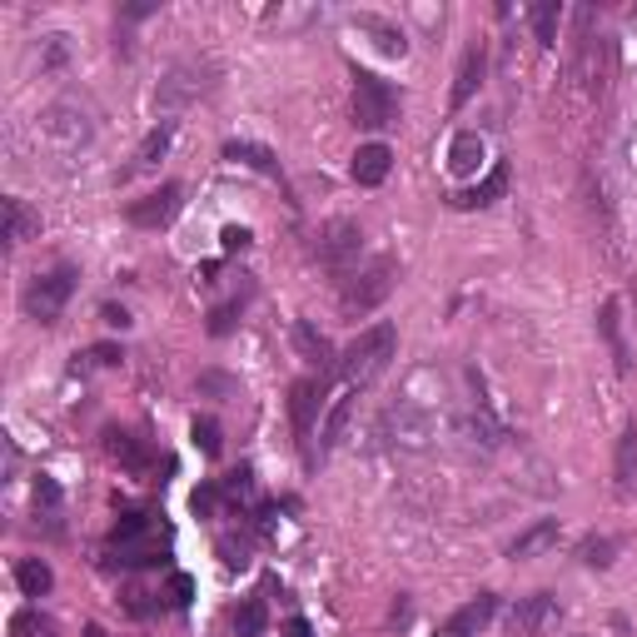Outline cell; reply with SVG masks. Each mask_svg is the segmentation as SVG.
I'll return each instance as SVG.
<instances>
[{"label": "cell", "instance_id": "obj_33", "mask_svg": "<svg viewBox=\"0 0 637 637\" xmlns=\"http://www.w3.org/2000/svg\"><path fill=\"white\" fill-rule=\"evenodd\" d=\"M249 245V229H225V249H245Z\"/></svg>", "mask_w": 637, "mask_h": 637}, {"label": "cell", "instance_id": "obj_32", "mask_svg": "<svg viewBox=\"0 0 637 637\" xmlns=\"http://www.w3.org/2000/svg\"><path fill=\"white\" fill-rule=\"evenodd\" d=\"M85 359H90V364H120V349H90Z\"/></svg>", "mask_w": 637, "mask_h": 637}, {"label": "cell", "instance_id": "obj_20", "mask_svg": "<svg viewBox=\"0 0 637 637\" xmlns=\"http://www.w3.org/2000/svg\"><path fill=\"white\" fill-rule=\"evenodd\" d=\"M637 484V428L627 424L623 428V438H617V488H633Z\"/></svg>", "mask_w": 637, "mask_h": 637}, {"label": "cell", "instance_id": "obj_27", "mask_svg": "<svg viewBox=\"0 0 637 637\" xmlns=\"http://www.w3.org/2000/svg\"><path fill=\"white\" fill-rule=\"evenodd\" d=\"M478 160H484V140H478V135H459V140H453V170L469 175Z\"/></svg>", "mask_w": 637, "mask_h": 637}, {"label": "cell", "instance_id": "obj_6", "mask_svg": "<svg viewBox=\"0 0 637 637\" xmlns=\"http://www.w3.org/2000/svg\"><path fill=\"white\" fill-rule=\"evenodd\" d=\"M359 249H364V235H359L354 220H329V225H324V229L314 235V254H318V264H329V270H339V274L354 270Z\"/></svg>", "mask_w": 637, "mask_h": 637}, {"label": "cell", "instance_id": "obj_19", "mask_svg": "<svg viewBox=\"0 0 637 637\" xmlns=\"http://www.w3.org/2000/svg\"><path fill=\"white\" fill-rule=\"evenodd\" d=\"M170 140H175V120H165V125H154L150 135H145V145L135 150V170H150L160 154L170 150Z\"/></svg>", "mask_w": 637, "mask_h": 637}, {"label": "cell", "instance_id": "obj_15", "mask_svg": "<svg viewBox=\"0 0 637 637\" xmlns=\"http://www.w3.org/2000/svg\"><path fill=\"white\" fill-rule=\"evenodd\" d=\"M553 544H558V523L544 519V523H533L528 533H519V538L508 544V558H513V563H523V558H538L544 548H553Z\"/></svg>", "mask_w": 637, "mask_h": 637}, {"label": "cell", "instance_id": "obj_8", "mask_svg": "<svg viewBox=\"0 0 637 637\" xmlns=\"http://www.w3.org/2000/svg\"><path fill=\"white\" fill-rule=\"evenodd\" d=\"M175 214H179V185H160V189H150V195L125 204V220H130L135 229H160V225H170Z\"/></svg>", "mask_w": 637, "mask_h": 637}, {"label": "cell", "instance_id": "obj_4", "mask_svg": "<svg viewBox=\"0 0 637 637\" xmlns=\"http://www.w3.org/2000/svg\"><path fill=\"white\" fill-rule=\"evenodd\" d=\"M399 120V95L389 90V80L359 71L354 75V125L359 130H384Z\"/></svg>", "mask_w": 637, "mask_h": 637}, {"label": "cell", "instance_id": "obj_9", "mask_svg": "<svg viewBox=\"0 0 637 637\" xmlns=\"http://www.w3.org/2000/svg\"><path fill=\"white\" fill-rule=\"evenodd\" d=\"M494 617H498V592H478V598L463 602L453 617H444L434 637H478L488 623H494Z\"/></svg>", "mask_w": 637, "mask_h": 637}, {"label": "cell", "instance_id": "obj_31", "mask_svg": "<svg viewBox=\"0 0 637 637\" xmlns=\"http://www.w3.org/2000/svg\"><path fill=\"white\" fill-rule=\"evenodd\" d=\"M195 444L214 459V453H220V424H214V419H195Z\"/></svg>", "mask_w": 637, "mask_h": 637}, {"label": "cell", "instance_id": "obj_24", "mask_svg": "<svg viewBox=\"0 0 637 637\" xmlns=\"http://www.w3.org/2000/svg\"><path fill=\"white\" fill-rule=\"evenodd\" d=\"M105 449L115 453L120 463H130V469H145V449L135 444L130 434H120V428H110V434H105Z\"/></svg>", "mask_w": 637, "mask_h": 637}, {"label": "cell", "instance_id": "obj_2", "mask_svg": "<svg viewBox=\"0 0 637 637\" xmlns=\"http://www.w3.org/2000/svg\"><path fill=\"white\" fill-rule=\"evenodd\" d=\"M394 279H399V264L394 260H369L359 264V270L344 274V314H369V309H378L384 299L394 295Z\"/></svg>", "mask_w": 637, "mask_h": 637}, {"label": "cell", "instance_id": "obj_23", "mask_svg": "<svg viewBox=\"0 0 637 637\" xmlns=\"http://www.w3.org/2000/svg\"><path fill=\"white\" fill-rule=\"evenodd\" d=\"M225 154H229V160H245V165H254V170H264V175H279V165H274V154L264 150V145L235 140V145H225Z\"/></svg>", "mask_w": 637, "mask_h": 637}, {"label": "cell", "instance_id": "obj_21", "mask_svg": "<svg viewBox=\"0 0 637 637\" xmlns=\"http://www.w3.org/2000/svg\"><path fill=\"white\" fill-rule=\"evenodd\" d=\"M11 637H55V617L40 613V608H21L11 617Z\"/></svg>", "mask_w": 637, "mask_h": 637}, {"label": "cell", "instance_id": "obj_25", "mask_svg": "<svg viewBox=\"0 0 637 637\" xmlns=\"http://www.w3.org/2000/svg\"><path fill=\"white\" fill-rule=\"evenodd\" d=\"M349 409H354V394H339L329 409V424H324V449H334L344 438V424H349Z\"/></svg>", "mask_w": 637, "mask_h": 637}, {"label": "cell", "instance_id": "obj_14", "mask_svg": "<svg viewBox=\"0 0 637 637\" xmlns=\"http://www.w3.org/2000/svg\"><path fill=\"white\" fill-rule=\"evenodd\" d=\"M503 189H508V165H494V170H488V179H478L473 189L453 195V204H459V210H488Z\"/></svg>", "mask_w": 637, "mask_h": 637}, {"label": "cell", "instance_id": "obj_12", "mask_svg": "<svg viewBox=\"0 0 637 637\" xmlns=\"http://www.w3.org/2000/svg\"><path fill=\"white\" fill-rule=\"evenodd\" d=\"M318 378H299L295 394H289V419H295V434L309 438L314 434V413H318Z\"/></svg>", "mask_w": 637, "mask_h": 637}, {"label": "cell", "instance_id": "obj_29", "mask_svg": "<svg viewBox=\"0 0 637 637\" xmlns=\"http://www.w3.org/2000/svg\"><path fill=\"white\" fill-rule=\"evenodd\" d=\"M613 553H617L613 538H583V548H578V558L588 567H608V563H613Z\"/></svg>", "mask_w": 637, "mask_h": 637}, {"label": "cell", "instance_id": "obj_30", "mask_svg": "<svg viewBox=\"0 0 637 637\" xmlns=\"http://www.w3.org/2000/svg\"><path fill=\"white\" fill-rule=\"evenodd\" d=\"M602 334H608V344H613L617 369H627V349H623V339H617V304H602Z\"/></svg>", "mask_w": 637, "mask_h": 637}, {"label": "cell", "instance_id": "obj_11", "mask_svg": "<svg viewBox=\"0 0 637 637\" xmlns=\"http://www.w3.org/2000/svg\"><path fill=\"white\" fill-rule=\"evenodd\" d=\"M484 65H488L484 46H469V50H463L459 75H453V110H463L473 100V90H478V80H484Z\"/></svg>", "mask_w": 637, "mask_h": 637}, {"label": "cell", "instance_id": "obj_7", "mask_svg": "<svg viewBox=\"0 0 637 637\" xmlns=\"http://www.w3.org/2000/svg\"><path fill=\"white\" fill-rule=\"evenodd\" d=\"M110 548L120 553V563H154V548H160V528L150 523V513H130V519H120L115 538Z\"/></svg>", "mask_w": 637, "mask_h": 637}, {"label": "cell", "instance_id": "obj_22", "mask_svg": "<svg viewBox=\"0 0 637 637\" xmlns=\"http://www.w3.org/2000/svg\"><path fill=\"white\" fill-rule=\"evenodd\" d=\"M359 25H364L369 36H378V50H384V55H403V50H409V40H403L399 25L374 21V15H359Z\"/></svg>", "mask_w": 637, "mask_h": 637}, {"label": "cell", "instance_id": "obj_18", "mask_svg": "<svg viewBox=\"0 0 637 637\" xmlns=\"http://www.w3.org/2000/svg\"><path fill=\"white\" fill-rule=\"evenodd\" d=\"M46 130L50 135H65V140H85V135H90V125H85V115H75L71 105H50L46 110Z\"/></svg>", "mask_w": 637, "mask_h": 637}, {"label": "cell", "instance_id": "obj_1", "mask_svg": "<svg viewBox=\"0 0 637 637\" xmlns=\"http://www.w3.org/2000/svg\"><path fill=\"white\" fill-rule=\"evenodd\" d=\"M394 354H399V334H394V324H374V329H364L339 354V369H344L349 384H369V378H378L384 369H389Z\"/></svg>", "mask_w": 637, "mask_h": 637}, {"label": "cell", "instance_id": "obj_16", "mask_svg": "<svg viewBox=\"0 0 637 637\" xmlns=\"http://www.w3.org/2000/svg\"><path fill=\"white\" fill-rule=\"evenodd\" d=\"M15 583H21L25 598H46V592L55 588V573H50L46 558H21V563H15Z\"/></svg>", "mask_w": 637, "mask_h": 637}, {"label": "cell", "instance_id": "obj_5", "mask_svg": "<svg viewBox=\"0 0 637 637\" xmlns=\"http://www.w3.org/2000/svg\"><path fill=\"white\" fill-rule=\"evenodd\" d=\"M558 623H563V602L553 592H528L508 613V633L513 637H548V633H558Z\"/></svg>", "mask_w": 637, "mask_h": 637}, {"label": "cell", "instance_id": "obj_34", "mask_svg": "<svg viewBox=\"0 0 637 637\" xmlns=\"http://www.w3.org/2000/svg\"><path fill=\"white\" fill-rule=\"evenodd\" d=\"M289 637H309V623H304V617H295V623H289Z\"/></svg>", "mask_w": 637, "mask_h": 637}, {"label": "cell", "instance_id": "obj_13", "mask_svg": "<svg viewBox=\"0 0 637 637\" xmlns=\"http://www.w3.org/2000/svg\"><path fill=\"white\" fill-rule=\"evenodd\" d=\"M36 235H40V214L21 195H11L5 200V239H11V249H21L25 239H36Z\"/></svg>", "mask_w": 637, "mask_h": 637}, {"label": "cell", "instance_id": "obj_10", "mask_svg": "<svg viewBox=\"0 0 637 637\" xmlns=\"http://www.w3.org/2000/svg\"><path fill=\"white\" fill-rule=\"evenodd\" d=\"M349 170H354V179H359V185H369V189H374V185H384V179H389V170H394V154H389V145H359V150H354V165H349Z\"/></svg>", "mask_w": 637, "mask_h": 637}, {"label": "cell", "instance_id": "obj_3", "mask_svg": "<svg viewBox=\"0 0 637 637\" xmlns=\"http://www.w3.org/2000/svg\"><path fill=\"white\" fill-rule=\"evenodd\" d=\"M75 279H80V274H75L71 264H55V270L36 274L21 295L25 314L36 318V324H55V318L65 314V304H71V295H75Z\"/></svg>", "mask_w": 637, "mask_h": 637}, {"label": "cell", "instance_id": "obj_26", "mask_svg": "<svg viewBox=\"0 0 637 637\" xmlns=\"http://www.w3.org/2000/svg\"><path fill=\"white\" fill-rule=\"evenodd\" d=\"M558 21H563V11H558L553 0L533 5V30H538V40H544V46H553V40H558Z\"/></svg>", "mask_w": 637, "mask_h": 637}, {"label": "cell", "instance_id": "obj_28", "mask_svg": "<svg viewBox=\"0 0 637 637\" xmlns=\"http://www.w3.org/2000/svg\"><path fill=\"white\" fill-rule=\"evenodd\" d=\"M235 633H239V637H264V602H260V598H249L245 608H239Z\"/></svg>", "mask_w": 637, "mask_h": 637}, {"label": "cell", "instance_id": "obj_17", "mask_svg": "<svg viewBox=\"0 0 637 637\" xmlns=\"http://www.w3.org/2000/svg\"><path fill=\"white\" fill-rule=\"evenodd\" d=\"M295 344L304 349L309 364H318V374H324V369H334V349H329V339H324L314 324H295Z\"/></svg>", "mask_w": 637, "mask_h": 637}]
</instances>
